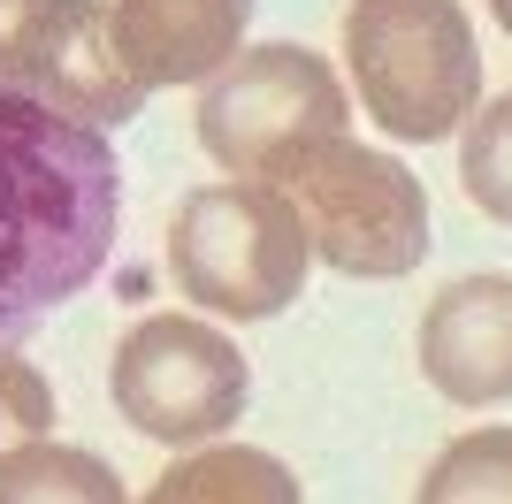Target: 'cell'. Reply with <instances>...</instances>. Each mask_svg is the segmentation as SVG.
Returning <instances> with one entry per match:
<instances>
[{"instance_id":"6","label":"cell","mask_w":512,"mask_h":504,"mask_svg":"<svg viewBox=\"0 0 512 504\" xmlns=\"http://www.w3.org/2000/svg\"><path fill=\"white\" fill-rule=\"evenodd\" d=\"M115 413L153 443H214L230 436L253 405V359L237 352V336L192 314H146L130 321L107 367Z\"/></svg>"},{"instance_id":"4","label":"cell","mask_w":512,"mask_h":504,"mask_svg":"<svg viewBox=\"0 0 512 504\" xmlns=\"http://www.w3.org/2000/svg\"><path fill=\"white\" fill-rule=\"evenodd\" d=\"M268 184L299 207L314 260L360 283H398L428 260V191L398 153H375L360 138H321V146L291 153Z\"/></svg>"},{"instance_id":"14","label":"cell","mask_w":512,"mask_h":504,"mask_svg":"<svg viewBox=\"0 0 512 504\" xmlns=\"http://www.w3.org/2000/svg\"><path fill=\"white\" fill-rule=\"evenodd\" d=\"M39 436H54V382L23 352L0 344V459H8L16 443H39Z\"/></svg>"},{"instance_id":"7","label":"cell","mask_w":512,"mask_h":504,"mask_svg":"<svg viewBox=\"0 0 512 504\" xmlns=\"http://www.w3.org/2000/svg\"><path fill=\"white\" fill-rule=\"evenodd\" d=\"M0 84L92 130H123L146 107V84L115 54L107 0H0Z\"/></svg>"},{"instance_id":"10","label":"cell","mask_w":512,"mask_h":504,"mask_svg":"<svg viewBox=\"0 0 512 504\" xmlns=\"http://www.w3.org/2000/svg\"><path fill=\"white\" fill-rule=\"evenodd\" d=\"M138 504H306V489L260 443H199L176 466H161Z\"/></svg>"},{"instance_id":"1","label":"cell","mask_w":512,"mask_h":504,"mask_svg":"<svg viewBox=\"0 0 512 504\" xmlns=\"http://www.w3.org/2000/svg\"><path fill=\"white\" fill-rule=\"evenodd\" d=\"M123 230L115 138L0 84V344L31 336L107 268Z\"/></svg>"},{"instance_id":"3","label":"cell","mask_w":512,"mask_h":504,"mask_svg":"<svg viewBox=\"0 0 512 504\" xmlns=\"http://www.w3.org/2000/svg\"><path fill=\"white\" fill-rule=\"evenodd\" d=\"M344 77L383 138H451L482 107V39L459 0H352L344 8Z\"/></svg>"},{"instance_id":"2","label":"cell","mask_w":512,"mask_h":504,"mask_svg":"<svg viewBox=\"0 0 512 504\" xmlns=\"http://www.w3.org/2000/svg\"><path fill=\"white\" fill-rule=\"evenodd\" d=\"M169 275L214 321H276L306 298L314 245L299 207L260 176H222L176 199Z\"/></svg>"},{"instance_id":"12","label":"cell","mask_w":512,"mask_h":504,"mask_svg":"<svg viewBox=\"0 0 512 504\" xmlns=\"http://www.w3.org/2000/svg\"><path fill=\"white\" fill-rule=\"evenodd\" d=\"M413 504H512V428H474L436 451Z\"/></svg>"},{"instance_id":"5","label":"cell","mask_w":512,"mask_h":504,"mask_svg":"<svg viewBox=\"0 0 512 504\" xmlns=\"http://www.w3.org/2000/svg\"><path fill=\"white\" fill-rule=\"evenodd\" d=\"M192 130L222 176H260L268 184L291 153L352 130V92L314 46H291V39L245 46L222 77L199 84Z\"/></svg>"},{"instance_id":"9","label":"cell","mask_w":512,"mask_h":504,"mask_svg":"<svg viewBox=\"0 0 512 504\" xmlns=\"http://www.w3.org/2000/svg\"><path fill=\"white\" fill-rule=\"evenodd\" d=\"M115 54L138 84H207L245 54L253 0H115Z\"/></svg>"},{"instance_id":"13","label":"cell","mask_w":512,"mask_h":504,"mask_svg":"<svg viewBox=\"0 0 512 504\" xmlns=\"http://www.w3.org/2000/svg\"><path fill=\"white\" fill-rule=\"evenodd\" d=\"M459 184L490 222L512 230V84L459 123Z\"/></svg>"},{"instance_id":"8","label":"cell","mask_w":512,"mask_h":504,"mask_svg":"<svg viewBox=\"0 0 512 504\" xmlns=\"http://www.w3.org/2000/svg\"><path fill=\"white\" fill-rule=\"evenodd\" d=\"M421 382L451 405H505L512 398V275H459L421 314Z\"/></svg>"},{"instance_id":"11","label":"cell","mask_w":512,"mask_h":504,"mask_svg":"<svg viewBox=\"0 0 512 504\" xmlns=\"http://www.w3.org/2000/svg\"><path fill=\"white\" fill-rule=\"evenodd\" d=\"M0 504H138V497L123 489V474L100 451L39 436L0 459Z\"/></svg>"},{"instance_id":"15","label":"cell","mask_w":512,"mask_h":504,"mask_svg":"<svg viewBox=\"0 0 512 504\" xmlns=\"http://www.w3.org/2000/svg\"><path fill=\"white\" fill-rule=\"evenodd\" d=\"M490 16H497V31L512 39V0H490Z\"/></svg>"}]
</instances>
